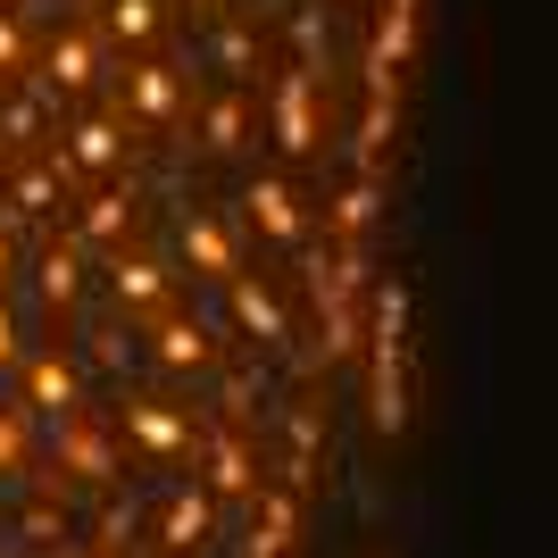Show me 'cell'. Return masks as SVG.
Here are the masks:
<instances>
[{
  "label": "cell",
  "mask_w": 558,
  "mask_h": 558,
  "mask_svg": "<svg viewBox=\"0 0 558 558\" xmlns=\"http://www.w3.org/2000/svg\"><path fill=\"white\" fill-rule=\"evenodd\" d=\"M367 350H375L367 417H375L384 442H400V434H409V283H400V276L375 283V333H367Z\"/></svg>",
  "instance_id": "obj_1"
},
{
  "label": "cell",
  "mask_w": 558,
  "mask_h": 558,
  "mask_svg": "<svg viewBox=\"0 0 558 558\" xmlns=\"http://www.w3.org/2000/svg\"><path fill=\"white\" fill-rule=\"evenodd\" d=\"M417 9H425V0H384V9H375L367 100H384V109H400V68H409V50H417Z\"/></svg>",
  "instance_id": "obj_2"
},
{
  "label": "cell",
  "mask_w": 558,
  "mask_h": 558,
  "mask_svg": "<svg viewBox=\"0 0 558 558\" xmlns=\"http://www.w3.org/2000/svg\"><path fill=\"white\" fill-rule=\"evenodd\" d=\"M109 301H117V317H167L175 308V276L142 251H109Z\"/></svg>",
  "instance_id": "obj_3"
},
{
  "label": "cell",
  "mask_w": 558,
  "mask_h": 558,
  "mask_svg": "<svg viewBox=\"0 0 558 558\" xmlns=\"http://www.w3.org/2000/svg\"><path fill=\"white\" fill-rule=\"evenodd\" d=\"M117 93H125V117H134V125H150V134H167V125L184 117V84H175V68H167V59H134V68L117 75Z\"/></svg>",
  "instance_id": "obj_4"
},
{
  "label": "cell",
  "mask_w": 558,
  "mask_h": 558,
  "mask_svg": "<svg viewBox=\"0 0 558 558\" xmlns=\"http://www.w3.org/2000/svg\"><path fill=\"white\" fill-rule=\"evenodd\" d=\"M68 184H75V167H68V150L50 142L34 167H17V175H9V217H17V226H43V217H59Z\"/></svg>",
  "instance_id": "obj_5"
},
{
  "label": "cell",
  "mask_w": 558,
  "mask_h": 558,
  "mask_svg": "<svg viewBox=\"0 0 558 558\" xmlns=\"http://www.w3.org/2000/svg\"><path fill=\"white\" fill-rule=\"evenodd\" d=\"M59 475H75L84 492H109L117 484V450H109V434H100L84 409L59 417Z\"/></svg>",
  "instance_id": "obj_6"
},
{
  "label": "cell",
  "mask_w": 558,
  "mask_h": 558,
  "mask_svg": "<svg viewBox=\"0 0 558 558\" xmlns=\"http://www.w3.org/2000/svg\"><path fill=\"white\" fill-rule=\"evenodd\" d=\"M134 184H100V192H84L75 201V242L84 251H125V233H134Z\"/></svg>",
  "instance_id": "obj_7"
},
{
  "label": "cell",
  "mask_w": 558,
  "mask_h": 558,
  "mask_svg": "<svg viewBox=\"0 0 558 558\" xmlns=\"http://www.w3.org/2000/svg\"><path fill=\"white\" fill-rule=\"evenodd\" d=\"M117 425H125V442L150 450V459H184V450H192V417H184V409H167V400H125Z\"/></svg>",
  "instance_id": "obj_8"
},
{
  "label": "cell",
  "mask_w": 558,
  "mask_h": 558,
  "mask_svg": "<svg viewBox=\"0 0 558 558\" xmlns=\"http://www.w3.org/2000/svg\"><path fill=\"white\" fill-rule=\"evenodd\" d=\"M242 209H251V226L267 233V242H283V251H301V242H308L301 192L283 184V175H251V192H242Z\"/></svg>",
  "instance_id": "obj_9"
},
{
  "label": "cell",
  "mask_w": 558,
  "mask_h": 558,
  "mask_svg": "<svg viewBox=\"0 0 558 558\" xmlns=\"http://www.w3.org/2000/svg\"><path fill=\"white\" fill-rule=\"evenodd\" d=\"M150 359H159L167 375H209L217 367V342H209V326L201 317H150Z\"/></svg>",
  "instance_id": "obj_10"
},
{
  "label": "cell",
  "mask_w": 558,
  "mask_h": 558,
  "mask_svg": "<svg viewBox=\"0 0 558 558\" xmlns=\"http://www.w3.org/2000/svg\"><path fill=\"white\" fill-rule=\"evenodd\" d=\"M59 142H68V167H75V175H117V167H125V117H109V109L75 117Z\"/></svg>",
  "instance_id": "obj_11"
},
{
  "label": "cell",
  "mask_w": 558,
  "mask_h": 558,
  "mask_svg": "<svg viewBox=\"0 0 558 558\" xmlns=\"http://www.w3.org/2000/svg\"><path fill=\"white\" fill-rule=\"evenodd\" d=\"M276 142H283V159H308V150H317V68L276 84Z\"/></svg>",
  "instance_id": "obj_12"
},
{
  "label": "cell",
  "mask_w": 558,
  "mask_h": 558,
  "mask_svg": "<svg viewBox=\"0 0 558 558\" xmlns=\"http://www.w3.org/2000/svg\"><path fill=\"white\" fill-rule=\"evenodd\" d=\"M292 534H301V484L258 492V517H251V542H242V558H283V550H292Z\"/></svg>",
  "instance_id": "obj_13"
},
{
  "label": "cell",
  "mask_w": 558,
  "mask_h": 558,
  "mask_svg": "<svg viewBox=\"0 0 558 558\" xmlns=\"http://www.w3.org/2000/svg\"><path fill=\"white\" fill-rule=\"evenodd\" d=\"M175 242H184V267H192V276H209V283H233V276H242V258H233V233L217 226L209 209H192Z\"/></svg>",
  "instance_id": "obj_14"
},
{
  "label": "cell",
  "mask_w": 558,
  "mask_h": 558,
  "mask_svg": "<svg viewBox=\"0 0 558 558\" xmlns=\"http://www.w3.org/2000/svg\"><path fill=\"white\" fill-rule=\"evenodd\" d=\"M93 75H100V59H93V34L59 25V34L43 43V84H50V93H93Z\"/></svg>",
  "instance_id": "obj_15"
},
{
  "label": "cell",
  "mask_w": 558,
  "mask_h": 558,
  "mask_svg": "<svg viewBox=\"0 0 558 558\" xmlns=\"http://www.w3.org/2000/svg\"><path fill=\"white\" fill-rule=\"evenodd\" d=\"M25 409H43V417H75V359H59V350L25 359Z\"/></svg>",
  "instance_id": "obj_16"
},
{
  "label": "cell",
  "mask_w": 558,
  "mask_h": 558,
  "mask_svg": "<svg viewBox=\"0 0 558 558\" xmlns=\"http://www.w3.org/2000/svg\"><path fill=\"white\" fill-rule=\"evenodd\" d=\"M209 525H217L209 492H175V500H167V517H159V550H167V558H192L201 542H209Z\"/></svg>",
  "instance_id": "obj_17"
},
{
  "label": "cell",
  "mask_w": 558,
  "mask_h": 558,
  "mask_svg": "<svg viewBox=\"0 0 558 558\" xmlns=\"http://www.w3.org/2000/svg\"><path fill=\"white\" fill-rule=\"evenodd\" d=\"M226 292H233V326L251 333L258 350H276V342H283V308H276V292H267V283H251V276H233Z\"/></svg>",
  "instance_id": "obj_18"
},
{
  "label": "cell",
  "mask_w": 558,
  "mask_h": 558,
  "mask_svg": "<svg viewBox=\"0 0 558 558\" xmlns=\"http://www.w3.org/2000/svg\"><path fill=\"white\" fill-rule=\"evenodd\" d=\"M209 492H226V500L258 492V466H251V450H242L233 425H217V434H209Z\"/></svg>",
  "instance_id": "obj_19"
},
{
  "label": "cell",
  "mask_w": 558,
  "mask_h": 558,
  "mask_svg": "<svg viewBox=\"0 0 558 558\" xmlns=\"http://www.w3.org/2000/svg\"><path fill=\"white\" fill-rule=\"evenodd\" d=\"M25 276H34V292H43L50 308H75V292H84V258H75V242H50Z\"/></svg>",
  "instance_id": "obj_20"
},
{
  "label": "cell",
  "mask_w": 558,
  "mask_h": 558,
  "mask_svg": "<svg viewBox=\"0 0 558 558\" xmlns=\"http://www.w3.org/2000/svg\"><path fill=\"white\" fill-rule=\"evenodd\" d=\"M367 226H375V175L359 167V175H350V192L333 201V251H359V233H367Z\"/></svg>",
  "instance_id": "obj_21"
},
{
  "label": "cell",
  "mask_w": 558,
  "mask_h": 558,
  "mask_svg": "<svg viewBox=\"0 0 558 558\" xmlns=\"http://www.w3.org/2000/svg\"><path fill=\"white\" fill-rule=\"evenodd\" d=\"M201 134H209L217 159H233V150L251 142V100H242V93H217V100H209V117H201Z\"/></svg>",
  "instance_id": "obj_22"
},
{
  "label": "cell",
  "mask_w": 558,
  "mask_h": 558,
  "mask_svg": "<svg viewBox=\"0 0 558 558\" xmlns=\"http://www.w3.org/2000/svg\"><path fill=\"white\" fill-rule=\"evenodd\" d=\"M109 34H117V43H134V50H150L167 34V9H159V0H109Z\"/></svg>",
  "instance_id": "obj_23"
},
{
  "label": "cell",
  "mask_w": 558,
  "mask_h": 558,
  "mask_svg": "<svg viewBox=\"0 0 558 558\" xmlns=\"http://www.w3.org/2000/svg\"><path fill=\"white\" fill-rule=\"evenodd\" d=\"M25 459H34V425L25 409H0V475H25Z\"/></svg>",
  "instance_id": "obj_24"
},
{
  "label": "cell",
  "mask_w": 558,
  "mask_h": 558,
  "mask_svg": "<svg viewBox=\"0 0 558 558\" xmlns=\"http://www.w3.org/2000/svg\"><path fill=\"white\" fill-rule=\"evenodd\" d=\"M25 59H34V43H25V25L9 17V0H0V75H25Z\"/></svg>",
  "instance_id": "obj_25"
},
{
  "label": "cell",
  "mask_w": 558,
  "mask_h": 558,
  "mask_svg": "<svg viewBox=\"0 0 558 558\" xmlns=\"http://www.w3.org/2000/svg\"><path fill=\"white\" fill-rule=\"evenodd\" d=\"M25 276V251H17V217H0V292Z\"/></svg>",
  "instance_id": "obj_26"
},
{
  "label": "cell",
  "mask_w": 558,
  "mask_h": 558,
  "mask_svg": "<svg viewBox=\"0 0 558 558\" xmlns=\"http://www.w3.org/2000/svg\"><path fill=\"white\" fill-rule=\"evenodd\" d=\"M25 350H17V317H9V301H0V367H17Z\"/></svg>",
  "instance_id": "obj_27"
},
{
  "label": "cell",
  "mask_w": 558,
  "mask_h": 558,
  "mask_svg": "<svg viewBox=\"0 0 558 558\" xmlns=\"http://www.w3.org/2000/svg\"><path fill=\"white\" fill-rule=\"evenodd\" d=\"M226 68H233V75H251V34H233V25H226Z\"/></svg>",
  "instance_id": "obj_28"
},
{
  "label": "cell",
  "mask_w": 558,
  "mask_h": 558,
  "mask_svg": "<svg viewBox=\"0 0 558 558\" xmlns=\"http://www.w3.org/2000/svg\"><path fill=\"white\" fill-rule=\"evenodd\" d=\"M192 9H217V0H192Z\"/></svg>",
  "instance_id": "obj_29"
}]
</instances>
